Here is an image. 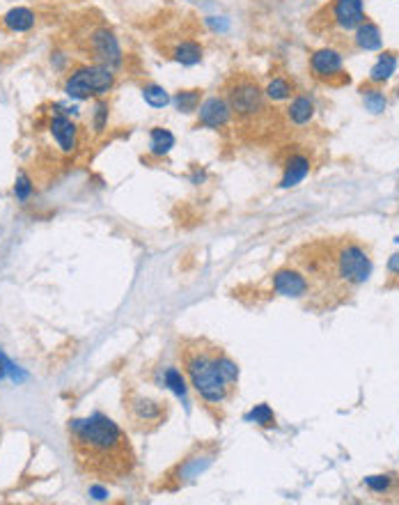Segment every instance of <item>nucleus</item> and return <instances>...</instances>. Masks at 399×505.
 <instances>
[{
  "label": "nucleus",
  "mask_w": 399,
  "mask_h": 505,
  "mask_svg": "<svg viewBox=\"0 0 399 505\" xmlns=\"http://www.w3.org/2000/svg\"><path fill=\"white\" fill-rule=\"evenodd\" d=\"M69 446L78 468L99 480H124L136 468V452L126 434L103 414L69 423Z\"/></svg>",
  "instance_id": "nucleus-1"
},
{
  "label": "nucleus",
  "mask_w": 399,
  "mask_h": 505,
  "mask_svg": "<svg viewBox=\"0 0 399 505\" xmlns=\"http://www.w3.org/2000/svg\"><path fill=\"white\" fill-rule=\"evenodd\" d=\"M294 262L308 276L312 285L324 287L322 294L344 301L355 287L365 285L372 276V257L362 243L353 239H337L333 243L317 241L294 252Z\"/></svg>",
  "instance_id": "nucleus-2"
},
{
  "label": "nucleus",
  "mask_w": 399,
  "mask_h": 505,
  "mask_svg": "<svg viewBox=\"0 0 399 505\" xmlns=\"http://www.w3.org/2000/svg\"><path fill=\"white\" fill-rule=\"evenodd\" d=\"M221 347L204 340V338H184L179 345V361L184 372L195 388L197 397L207 409H223L237 393V386L223 377L218 368Z\"/></svg>",
  "instance_id": "nucleus-3"
},
{
  "label": "nucleus",
  "mask_w": 399,
  "mask_h": 505,
  "mask_svg": "<svg viewBox=\"0 0 399 505\" xmlns=\"http://www.w3.org/2000/svg\"><path fill=\"white\" fill-rule=\"evenodd\" d=\"M223 97L228 99L234 124L241 129H264L271 120L268 99L253 76L232 74L223 85Z\"/></svg>",
  "instance_id": "nucleus-4"
},
{
  "label": "nucleus",
  "mask_w": 399,
  "mask_h": 505,
  "mask_svg": "<svg viewBox=\"0 0 399 505\" xmlns=\"http://www.w3.org/2000/svg\"><path fill=\"white\" fill-rule=\"evenodd\" d=\"M115 85V72L106 65H88L81 67L67 78L65 92L67 97L76 101L90 99V97H103Z\"/></svg>",
  "instance_id": "nucleus-5"
},
{
  "label": "nucleus",
  "mask_w": 399,
  "mask_h": 505,
  "mask_svg": "<svg viewBox=\"0 0 399 505\" xmlns=\"http://www.w3.org/2000/svg\"><path fill=\"white\" fill-rule=\"evenodd\" d=\"M216 455H218V448L216 446H197L193 452L179 461L175 468L163 475V490L166 492H177L181 487H186L200 478V473H204L207 468L214 464Z\"/></svg>",
  "instance_id": "nucleus-6"
},
{
  "label": "nucleus",
  "mask_w": 399,
  "mask_h": 505,
  "mask_svg": "<svg viewBox=\"0 0 399 505\" xmlns=\"http://www.w3.org/2000/svg\"><path fill=\"white\" fill-rule=\"evenodd\" d=\"M81 49L90 58L97 60V65H106L110 69L122 65V49H119L115 32L108 25H94V28H90L81 41Z\"/></svg>",
  "instance_id": "nucleus-7"
},
{
  "label": "nucleus",
  "mask_w": 399,
  "mask_h": 505,
  "mask_svg": "<svg viewBox=\"0 0 399 505\" xmlns=\"http://www.w3.org/2000/svg\"><path fill=\"white\" fill-rule=\"evenodd\" d=\"M126 411L129 418H131L133 428L140 432H154L159 430L161 425H166L170 409L166 402L161 399H152L138 393H129L126 397Z\"/></svg>",
  "instance_id": "nucleus-8"
},
{
  "label": "nucleus",
  "mask_w": 399,
  "mask_h": 505,
  "mask_svg": "<svg viewBox=\"0 0 399 505\" xmlns=\"http://www.w3.org/2000/svg\"><path fill=\"white\" fill-rule=\"evenodd\" d=\"M310 72L317 81L333 85V88L351 83V76L344 69V58L340 51L333 46H324L310 56Z\"/></svg>",
  "instance_id": "nucleus-9"
},
{
  "label": "nucleus",
  "mask_w": 399,
  "mask_h": 505,
  "mask_svg": "<svg viewBox=\"0 0 399 505\" xmlns=\"http://www.w3.org/2000/svg\"><path fill=\"white\" fill-rule=\"evenodd\" d=\"M324 16L328 28H337L342 32L355 30L367 19L362 0H331V5L324 7Z\"/></svg>",
  "instance_id": "nucleus-10"
},
{
  "label": "nucleus",
  "mask_w": 399,
  "mask_h": 505,
  "mask_svg": "<svg viewBox=\"0 0 399 505\" xmlns=\"http://www.w3.org/2000/svg\"><path fill=\"white\" fill-rule=\"evenodd\" d=\"M271 283H273V292L280 294V297H287V299H303L310 294L308 276L296 267L277 269L271 278Z\"/></svg>",
  "instance_id": "nucleus-11"
},
{
  "label": "nucleus",
  "mask_w": 399,
  "mask_h": 505,
  "mask_svg": "<svg viewBox=\"0 0 399 505\" xmlns=\"http://www.w3.org/2000/svg\"><path fill=\"white\" fill-rule=\"evenodd\" d=\"M232 122V110H230V103L225 97H209L200 103L197 108V127H204V129H214V132H218V129H225Z\"/></svg>",
  "instance_id": "nucleus-12"
},
{
  "label": "nucleus",
  "mask_w": 399,
  "mask_h": 505,
  "mask_svg": "<svg viewBox=\"0 0 399 505\" xmlns=\"http://www.w3.org/2000/svg\"><path fill=\"white\" fill-rule=\"evenodd\" d=\"M51 136L55 138L58 147L63 152H74L78 145V127L69 120L65 113H58V115L51 117Z\"/></svg>",
  "instance_id": "nucleus-13"
},
{
  "label": "nucleus",
  "mask_w": 399,
  "mask_h": 505,
  "mask_svg": "<svg viewBox=\"0 0 399 505\" xmlns=\"http://www.w3.org/2000/svg\"><path fill=\"white\" fill-rule=\"evenodd\" d=\"M310 172V159L306 154L294 152L282 165V177H280V188H292L299 186Z\"/></svg>",
  "instance_id": "nucleus-14"
},
{
  "label": "nucleus",
  "mask_w": 399,
  "mask_h": 505,
  "mask_svg": "<svg viewBox=\"0 0 399 505\" xmlns=\"http://www.w3.org/2000/svg\"><path fill=\"white\" fill-rule=\"evenodd\" d=\"M315 101H312L308 94H299V97H294L289 101L287 110H284V115H287V122L294 127H306L312 122L315 117Z\"/></svg>",
  "instance_id": "nucleus-15"
},
{
  "label": "nucleus",
  "mask_w": 399,
  "mask_h": 505,
  "mask_svg": "<svg viewBox=\"0 0 399 505\" xmlns=\"http://www.w3.org/2000/svg\"><path fill=\"white\" fill-rule=\"evenodd\" d=\"M353 41L360 51H379L381 44H384V37H381L379 25L374 21L365 19L353 30Z\"/></svg>",
  "instance_id": "nucleus-16"
},
{
  "label": "nucleus",
  "mask_w": 399,
  "mask_h": 505,
  "mask_svg": "<svg viewBox=\"0 0 399 505\" xmlns=\"http://www.w3.org/2000/svg\"><path fill=\"white\" fill-rule=\"evenodd\" d=\"M395 69H397V53H395V51H384V53H381L379 60L374 63V67H372L369 83H372V85H384V83H388L390 78H393Z\"/></svg>",
  "instance_id": "nucleus-17"
},
{
  "label": "nucleus",
  "mask_w": 399,
  "mask_h": 505,
  "mask_svg": "<svg viewBox=\"0 0 399 505\" xmlns=\"http://www.w3.org/2000/svg\"><path fill=\"white\" fill-rule=\"evenodd\" d=\"M202 46L197 44V41L193 39H181L175 44V49H172V60H177L179 65H184V67H193L197 63H202Z\"/></svg>",
  "instance_id": "nucleus-18"
},
{
  "label": "nucleus",
  "mask_w": 399,
  "mask_h": 505,
  "mask_svg": "<svg viewBox=\"0 0 399 505\" xmlns=\"http://www.w3.org/2000/svg\"><path fill=\"white\" fill-rule=\"evenodd\" d=\"M3 25L12 32H28L34 25V12L28 7H12L3 16Z\"/></svg>",
  "instance_id": "nucleus-19"
},
{
  "label": "nucleus",
  "mask_w": 399,
  "mask_h": 505,
  "mask_svg": "<svg viewBox=\"0 0 399 505\" xmlns=\"http://www.w3.org/2000/svg\"><path fill=\"white\" fill-rule=\"evenodd\" d=\"M175 147V136H172L168 129L163 127H154L150 132V154L161 159V156L170 154V150Z\"/></svg>",
  "instance_id": "nucleus-20"
},
{
  "label": "nucleus",
  "mask_w": 399,
  "mask_h": 505,
  "mask_svg": "<svg viewBox=\"0 0 399 505\" xmlns=\"http://www.w3.org/2000/svg\"><path fill=\"white\" fill-rule=\"evenodd\" d=\"M264 94L268 101H287L294 94V85L284 76H275L268 81V85L264 88Z\"/></svg>",
  "instance_id": "nucleus-21"
},
{
  "label": "nucleus",
  "mask_w": 399,
  "mask_h": 505,
  "mask_svg": "<svg viewBox=\"0 0 399 505\" xmlns=\"http://www.w3.org/2000/svg\"><path fill=\"white\" fill-rule=\"evenodd\" d=\"M172 103L179 113H195L202 103V90H179L172 97Z\"/></svg>",
  "instance_id": "nucleus-22"
},
{
  "label": "nucleus",
  "mask_w": 399,
  "mask_h": 505,
  "mask_svg": "<svg viewBox=\"0 0 399 505\" xmlns=\"http://www.w3.org/2000/svg\"><path fill=\"white\" fill-rule=\"evenodd\" d=\"M143 99L150 103L152 108H166L168 103L172 101L170 99V94L161 88V85H156V83H147L143 85Z\"/></svg>",
  "instance_id": "nucleus-23"
},
{
  "label": "nucleus",
  "mask_w": 399,
  "mask_h": 505,
  "mask_svg": "<svg viewBox=\"0 0 399 505\" xmlns=\"http://www.w3.org/2000/svg\"><path fill=\"white\" fill-rule=\"evenodd\" d=\"M360 92H362V101H365V108H367L369 113L379 115V113L386 110L388 101H386L384 90H379V88H362Z\"/></svg>",
  "instance_id": "nucleus-24"
},
{
  "label": "nucleus",
  "mask_w": 399,
  "mask_h": 505,
  "mask_svg": "<svg viewBox=\"0 0 399 505\" xmlns=\"http://www.w3.org/2000/svg\"><path fill=\"white\" fill-rule=\"evenodd\" d=\"M246 421L259 425V428H275V414L271 411L268 404H257L253 411L246 416Z\"/></svg>",
  "instance_id": "nucleus-25"
},
{
  "label": "nucleus",
  "mask_w": 399,
  "mask_h": 505,
  "mask_svg": "<svg viewBox=\"0 0 399 505\" xmlns=\"http://www.w3.org/2000/svg\"><path fill=\"white\" fill-rule=\"evenodd\" d=\"M166 386H170L175 393L186 399V384H184V377H181V372L177 368H168L166 370Z\"/></svg>",
  "instance_id": "nucleus-26"
},
{
  "label": "nucleus",
  "mask_w": 399,
  "mask_h": 505,
  "mask_svg": "<svg viewBox=\"0 0 399 505\" xmlns=\"http://www.w3.org/2000/svg\"><path fill=\"white\" fill-rule=\"evenodd\" d=\"M32 181H30V177L25 175V172H21L19 177H16V184H14V196H16V200H21V203H25V200H28L30 196H32Z\"/></svg>",
  "instance_id": "nucleus-27"
},
{
  "label": "nucleus",
  "mask_w": 399,
  "mask_h": 505,
  "mask_svg": "<svg viewBox=\"0 0 399 505\" xmlns=\"http://www.w3.org/2000/svg\"><path fill=\"white\" fill-rule=\"evenodd\" d=\"M365 485L374 494H386L390 490V485H393V478L390 475H369V478H365Z\"/></svg>",
  "instance_id": "nucleus-28"
},
{
  "label": "nucleus",
  "mask_w": 399,
  "mask_h": 505,
  "mask_svg": "<svg viewBox=\"0 0 399 505\" xmlns=\"http://www.w3.org/2000/svg\"><path fill=\"white\" fill-rule=\"evenodd\" d=\"M108 124V103L106 101H99L97 108H94V132L101 134L103 129Z\"/></svg>",
  "instance_id": "nucleus-29"
},
{
  "label": "nucleus",
  "mask_w": 399,
  "mask_h": 505,
  "mask_svg": "<svg viewBox=\"0 0 399 505\" xmlns=\"http://www.w3.org/2000/svg\"><path fill=\"white\" fill-rule=\"evenodd\" d=\"M0 368H3V370H5L7 374H10V377H12L14 381H21V379L25 377V374H23V372H21L19 368H16V365H14V363H12L10 359H7V356H5L3 352H0Z\"/></svg>",
  "instance_id": "nucleus-30"
},
{
  "label": "nucleus",
  "mask_w": 399,
  "mask_h": 505,
  "mask_svg": "<svg viewBox=\"0 0 399 505\" xmlns=\"http://www.w3.org/2000/svg\"><path fill=\"white\" fill-rule=\"evenodd\" d=\"M388 271L393 274V276H399V252L390 255V260H388Z\"/></svg>",
  "instance_id": "nucleus-31"
},
{
  "label": "nucleus",
  "mask_w": 399,
  "mask_h": 505,
  "mask_svg": "<svg viewBox=\"0 0 399 505\" xmlns=\"http://www.w3.org/2000/svg\"><path fill=\"white\" fill-rule=\"evenodd\" d=\"M92 494H94V499H106V492H103L101 490V487H92V490H90Z\"/></svg>",
  "instance_id": "nucleus-32"
}]
</instances>
